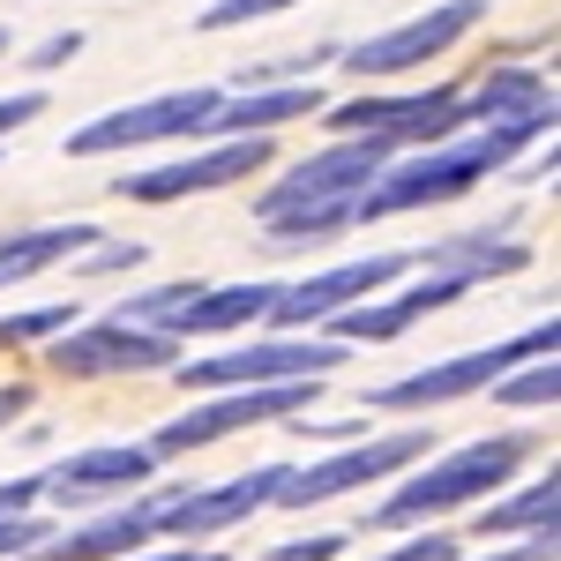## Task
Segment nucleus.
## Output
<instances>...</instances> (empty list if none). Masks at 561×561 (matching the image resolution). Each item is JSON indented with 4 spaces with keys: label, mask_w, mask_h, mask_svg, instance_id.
<instances>
[{
    "label": "nucleus",
    "mask_w": 561,
    "mask_h": 561,
    "mask_svg": "<svg viewBox=\"0 0 561 561\" xmlns=\"http://www.w3.org/2000/svg\"><path fill=\"white\" fill-rule=\"evenodd\" d=\"M314 397H322V375H300V382H248V389H225V397H210V404H195V412L165 420V427L150 434L142 449H150V457H187V449H210V442H225V434H240V427H262V420H293V412H307Z\"/></svg>",
    "instance_id": "39448f33"
},
{
    "label": "nucleus",
    "mask_w": 561,
    "mask_h": 561,
    "mask_svg": "<svg viewBox=\"0 0 561 561\" xmlns=\"http://www.w3.org/2000/svg\"><path fill=\"white\" fill-rule=\"evenodd\" d=\"M60 330H76V307H31V314H8L0 322V345H31V337H60Z\"/></svg>",
    "instance_id": "5701e85b"
},
{
    "label": "nucleus",
    "mask_w": 561,
    "mask_h": 561,
    "mask_svg": "<svg viewBox=\"0 0 561 561\" xmlns=\"http://www.w3.org/2000/svg\"><path fill=\"white\" fill-rule=\"evenodd\" d=\"M285 472H293V465H262V472H240V479H225V486H165V502H158V539H165V531H173V539H210V531L248 524L255 510H270V494H277Z\"/></svg>",
    "instance_id": "9d476101"
},
{
    "label": "nucleus",
    "mask_w": 561,
    "mask_h": 561,
    "mask_svg": "<svg viewBox=\"0 0 561 561\" xmlns=\"http://www.w3.org/2000/svg\"><path fill=\"white\" fill-rule=\"evenodd\" d=\"M554 345H561V322L547 314V322H531L510 345L457 352V359H442V367H420V375H404V382L367 389V412H434V404H457V397H472V389H494L510 367H524V359H547Z\"/></svg>",
    "instance_id": "20e7f679"
},
{
    "label": "nucleus",
    "mask_w": 561,
    "mask_h": 561,
    "mask_svg": "<svg viewBox=\"0 0 561 561\" xmlns=\"http://www.w3.org/2000/svg\"><path fill=\"white\" fill-rule=\"evenodd\" d=\"M225 90H165V98H142V105H121L105 121L68 135V158H105V150H135V142H165V135H203V121L217 113Z\"/></svg>",
    "instance_id": "6e6552de"
},
{
    "label": "nucleus",
    "mask_w": 561,
    "mask_h": 561,
    "mask_svg": "<svg viewBox=\"0 0 561 561\" xmlns=\"http://www.w3.org/2000/svg\"><path fill=\"white\" fill-rule=\"evenodd\" d=\"M90 240H98V225H38V232H15V240H0V285H23V277H38L53 262L83 255Z\"/></svg>",
    "instance_id": "6ab92c4d"
},
{
    "label": "nucleus",
    "mask_w": 561,
    "mask_h": 561,
    "mask_svg": "<svg viewBox=\"0 0 561 561\" xmlns=\"http://www.w3.org/2000/svg\"><path fill=\"white\" fill-rule=\"evenodd\" d=\"M404 270H420V255H367V262H337V270L307 277V285H277L270 322H277V330H307V322H322V314H337V307H352V300H367V293H382V285H397Z\"/></svg>",
    "instance_id": "2eb2a0df"
},
{
    "label": "nucleus",
    "mask_w": 561,
    "mask_h": 561,
    "mask_svg": "<svg viewBox=\"0 0 561 561\" xmlns=\"http://www.w3.org/2000/svg\"><path fill=\"white\" fill-rule=\"evenodd\" d=\"M479 15H486V0H442V8H427V15L382 31V38H359L345 53V68L352 76H404V68H420V60H434V53H449Z\"/></svg>",
    "instance_id": "4468645a"
},
{
    "label": "nucleus",
    "mask_w": 561,
    "mask_h": 561,
    "mask_svg": "<svg viewBox=\"0 0 561 561\" xmlns=\"http://www.w3.org/2000/svg\"><path fill=\"white\" fill-rule=\"evenodd\" d=\"M554 510H561V479L547 472V479H531L524 494H510L502 510H486V517H479V539H502V531H547Z\"/></svg>",
    "instance_id": "412c9836"
},
{
    "label": "nucleus",
    "mask_w": 561,
    "mask_h": 561,
    "mask_svg": "<svg viewBox=\"0 0 561 561\" xmlns=\"http://www.w3.org/2000/svg\"><path fill=\"white\" fill-rule=\"evenodd\" d=\"M135 262H142V248H98V255H90V270H135Z\"/></svg>",
    "instance_id": "2f4dec72"
},
{
    "label": "nucleus",
    "mask_w": 561,
    "mask_h": 561,
    "mask_svg": "<svg viewBox=\"0 0 561 561\" xmlns=\"http://www.w3.org/2000/svg\"><path fill=\"white\" fill-rule=\"evenodd\" d=\"M472 285H479V277H472V270H457V262H420V285H404L397 300H382V307L352 300V307H337V314H322V322H337L345 345H389V337H404L420 314L465 300Z\"/></svg>",
    "instance_id": "f8f14e48"
},
{
    "label": "nucleus",
    "mask_w": 561,
    "mask_h": 561,
    "mask_svg": "<svg viewBox=\"0 0 561 561\" xmlns=\"http://www.w3.org/2000/svg\"><path fill=\"white\" fill-rule=\"evenodd\" d=\"M38 539H53V524H45V517H31V510H23V517H0V561L31 554Z\"/></svg>",
    "instance_id": "393cba45"
},
{
    "label": "nucleus",
    "mask_w": 561,
    "mask_h": 561,
    "mask_svg": "<svg viewBox=\"0 0 561 561\" xmlns=\"http://www.w3.org/2000/svg\"><path fill=\"white\" fill-rule=\"evenodd\" d=\"M262 165H270V135H225L217 150H203V158H180V165H158V173L113 180V195H128V203H180V195L232 187V180L262 173Z\"/></svg>",
    "instance_id": "ddd939ff"
},
{
    "label": "nucleus",
    "mask_w": 561,
    "mask_h": 561,
    "mask_svg": "<svg viewBox=\"0 0 561 561\" xmlns=\"http://www.w3.org/2000/svg\"><path fill=\"white\" fill-rule=\"evenodd\" d=\"M38 113H45L38 90H15V98H0V135H15L23 121H38Z\"/></svg>",
    "instance_id": "cd10ccee"
},
{
    "label": "nucleus",
    "mask_w": 561,
    "mask_h": 561,
    "mask_svg": "<svg viewBox=\"0 0 561 561\" xmlns=\"http://www.w3.org/2000/svg\"><path fill=\"white\" fill-rule=\"evenodd\" d=\"M307 113H322V90L314 83H293V90H240V98H217V113L203 121V135H270L285 128V121H307Z\"/></svg>",
    "instance_id": "a211bd4d"
},
{
    "label": "nucleus",
    "mask_w": 561,
    "mask_h": 561,
    "mask_svg": "<svg viewBox=\"0 0 561 561\" xmlns=\"http://www.w3.org/2000/svg\"><path fill=\"white\" fill-rule=\"evenodd\" d=\"M277 8H293V0H217L210 15H195L203 31H240V23H255V15H277Z\"/></svg>",
    "instance_id": "b1692460"
},
{
    "label": "nucleus",
    "mask_w": 561,
    "mask_h": 561,
    "mask_svg": "<svg viewBox=\"0 0 561 561\" xmlns=\"http://www.w3.org/2000/svg\"><path fill=\"white\" fill-rule=\"evenodd\" d=\"M0 53H8V31H0Z\"/></svg>",
    "instance_id": "f704fd0d"
},
{
    "label": "nucleus",
    "mask_w": 561,
    "mask_h": 561,
    "mask_svg": "<svg viewBox=\"0 0 561 561\" xmlns=\"http://www.w3.org/2000/svg\"><path fill=\"white\" fill-rule=\"evenodd\" d=\"M173 359H180V337L142 330V322H121V314L53 337V367L76 375V382H90V375H158V367H173Z\"/></svg>",
    "instance_id": "0eeeda50"
},
{
    "label": "nucleus",
    "mask_w": 561,
    "mask_h": 561,
    "mask_svg": "<svg viewBox=\"0 0 561 561\" xmlns=\"http://www.w3.org/2000/svg\"><path fill=\"white\" fill-rule=\"evenodd\" d=\"M330 128L389 135L397 150L404 142H442V135L465 128V90L434 83V90H412V98H352V105H330Z\"/></svg>",
    "instance_id": "9b49d317"
},
{
    "label": "nucleus",
    "mask_w": 561,
    "mask_h": 561,
    "mask_svg": "<svg viewBox=\"0 0 561 561\" xmlns=\"http://www.w3.org/2000/svg\"><path fill=\"white\" fill-rule=\"evenodd\" d=\"M494 389H502V404H554L561 397L554 352H547V359H524V375H510V382H494Z\"/></svg>",
    "instance_id": "4be33fe9"
},
{
    "label": "nucleus",
    "mask_w": 561,
    "mask_h": 561,
    "mask_svg": "<svg viewBox=\"0 0 561 561\" xmlns=\"http://www.w3.org/2000/svg\"><path fill=\"white\" fill-rule=\"evenodd\" d=\"M158 472V457L142 442H121V449H76L68 465L45 472V494L53 502H90V494H121V486H142Z\"/></svg>",
    "instance_id": "f3484780"
},
{
    "label": "nucleus",
    "mask_w": 561,
    "mask_h": 561,
    "mask_svg": "<svg viewBox=\"0 0 561 561\" xmlns=\"http://www.w3.org/2000/svg\"><path fill=\"white\" fill-rule=\"evenodd\" d=\"M427 427L412 434H382V442H359V449H345V457H330V465H307V472H285L277 479V510H314V502H337V494H352V486H367V479H389L404 472L412 457H427Z\"/></svg>",
    "instance_id": "1a4fd4ad"
},
{
    "label": "nucleus",
    "mask_w": 561,
    "mask_h": 561,
    "mask_svg": "<svg viewBox=\"0 0 561 561\" xmlns=\"http://www.w3.org/2000/svg\"><path fill=\"white\" fill-rule=\"evenodd\" d=\"M38 494H45V472L38 479H8V486H0V517H23Z\"/></svg>",
    "instance_id": "c85d7f7f"
},
{
    "label": "nucleus",
    "mask_w": 561,
    "mask_h": 561,
    "mask_svg": "<svg viewBox=\"0 0 561 561\" xmlns=\"http://www.w3.org/2000/svg\"><path fill=\"white\" fill-rule=\"evenodd\" d=\"M524 457H531V442H524V434L465 442V449L434 457L420 479H404V486H397V494H389L367 524H375V531H397V524H420V517H442V510H465V502H479V494H494V486L517 472Z\"/></svg>",
    "instance_id": "7ed1b4c3"
},
{
    "label": "nucleus",
    "mask_w": 561,
    "mask_h": 561,
    "mask_svg": "<svg viewBox=\"0 0 561 561\" xmlns=\"http://www.w3.org/2000/svg\"><path fill=\"white\" fill-rule=\"evenodd\" d=\"M554 128V105H539V113H517V121H479V135H442V142H420V158H389L382 173L367 180L359 195H352V225H375V217H404V210H427V203H449V195H465L479 187L486 173H502L510 158H517L531 135Z\"/></svg>",
    "instance_id": "f257e3e1"
},
{
    "label": "nucleus",
    "mask_w": 561,
    "mask_h": 561,
    "mask_svg": "<svg viewBox=\"0 0 561 561\" xmlns=\"http://www.w3.org/2000/svg\"><path fill=\"white\" fill-rule=\"evenodd\" d=\"M382 561H457V539L427 531V539H404V547H397V554H382Z\"/></svg>",
    "instance_id": "bb28decb"
},
{
    "label": "nucleus",
    "mask_w": 561,
    "mask_h": 561,
    "mask_svg": "<svg viewBox=\"0 0 561 561\" xmlns=\"http://www.w3.org/2000/svg\"><path fill=\"white\" fill-rule=\"evenodd\" d=\"M76 45H83V38H76V31H68V38H45V45H38V68H60V60H68Z\"/></svg>",
    "instance_id": "473e14b6"
},
{
    "label": "nucleus",
    "mask_w": 561,
    "mask_h": 561,
    "mask_svg": "<svg viewBox=\"0 0 561 561\" xmlns=\"http://www.w3.org/2000/svg\"><path fill=\"white\" fill-rule=\"evenodd\" d=\"M128 561V554H121ZM142 561H225V554H210V547H180V554H142Z\"/></svg>",
    "instance_id": "72a5a7b5"
},
{
    "label": "nucleus",
    "mask_w": 561,
    "mask_h": 561,
    "mask_svg": "<svg viewBox=\"0 0 561 561\" xmlns=\"http://www.w3.org/2000/svg\"><path fill=\"white\" fill-rule=\"evenodd\" d=\"M23 412H31V389H23V382H0V427H8V420H23Z\"/></svg>",
    "instance_id": "7c9ffc66"
},
{
    "label": "nucleus",
    "mask_w": 561,
    "mask_h": 561,
    "mask_svg": "<svg viewBox=\"0 0 561 561\" xmlns=\"http://www.w3.org/2000/svg\"><path fill=\"white\" fill-rule=\"evenodd\" d=\"M479 561H554V524H547V531H531V539L510 547V554H479Z\"/></svg>",
    "instance_id": "c756f323"
},
{
    "label": "nucleus",
    "mask_w": 561,
    "mask_h": 561,
    "mask_svg": "<svg viewBox=\"0 0 561 561\" xmlns=\"http://www.w3.org/2000/svg\"><path fill=\"white\" fill-rule=\"evenodd\" d=\"M337 554H345V531H314V539H293V547H277L262 561H337Z\"/></svg>",
    "instance_id": "a878e982"
},
{
    "label": "nucleus",
    "mask_w": 561,
    "mask_h": 561,
    "mask_svg": "<svg viewBox=\"0 0 561 561\" xmlns=\"http://www.w3.org/2000/svg\"><path fill=\"white\" fill-rule=\"evenodd\" d=\"M389 158H397V142H389V135L330 142V150L300 158L293 173L277 180V187L255 203V217L277 232V240H330V232H345V225H352V195L382 173Z\"/></svg>",
    "instance_id": "f03ea898"
},
{
    "label": "nucleus",
    "mask_w": 561,
    "mask_h": 561,
    "mask_svg": "<svg viewBox=\"0 0 561 561\" xmlns=\"http://www.w3.org/2000/svg\"><path fill=\"white\" fill-rule=\"evenodd\" d=\"M345 345H314V337H262V345L217 352V359H173L180 389H248V382H300V375H337Z\"/></svg>",
    "instance_id": "423d86ee"
},
{
    "label": "nucleus",
    "mask_w": 561,
    "mask_h": 561,
    "mask_svg": "<svg viewBox=\"0 0 561 561\" xmlns=\"http://www.w3.org/2000/svg\"><path fill=\"white\" fill-rule=\"evenodd\" d=\"M539 105H554L547 76H531V68H502V76H486V83L465 98V121H517V113H539Z\"/></svg>",
    "instance_id": "aec40b11"
},
{
    "label": "nucleus",
    "mask_w": 561,
    "mask_h": 561,
    "mask_svg": "<svg viewBox=\"0 0 561 561\" xmlns=\"http://www.w3.org/2000/svg\"><path fill=\"white\" fill-rule=\"evenodd\" d=\"M158 502H165V494H135L128 510L83 524V531H68V539H38L31 561H121V554H135L142 539H158Z\"/></svg>",
    "instance_id": "dca6fc26"
}]
</instances>
